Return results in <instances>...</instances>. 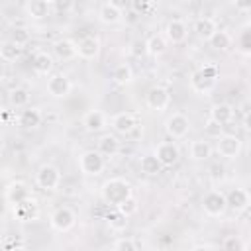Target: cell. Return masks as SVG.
<instances>
[{"instance_id": "obj_32", "label": "cell", "mask_w": 251, "mask_h": 251, "mask_svg": "<svg viewBox=\"0 0 251 251\" xmlns=\"http://www.w3.org/2000/svg\"><path fill=\"white\" fill-rule=\"evenodd\" d=\"M8 100H10V104L14 108H24L29 102V92L24 86H16V88H12L8 92Z\"/></svg>"}, {"instance_id": "obj_1", "label": "cell", "mask_w": 251, "mask_h": 251, "mask_svg": "<svg viewBox=\"0 0 251 251\" xmlns=\"http://www.w3.org/2000/svg\"><path fill=\"white\" fill-rule=\"evenodd\" d=\"M131 196V184L122 178V176H114V178H108L104 184H102V200L114 208H118L124 200H127Z\"/></svg>"}, {"instance_id": "obj_9", "label": "cell", "mask_w": 251, "mask_h": 251, "mask_svg": "<svg viewBox=\"0 0 251 251\" xmlns=\"http://www.w3.org/2000/svg\"><path fill=\"white\" fill-rule=\"evenodd\" d=\"M145 102L151 110H157V112H163L171 106V94L165 86H153L149 88L147 96H145Z\"/></svg>"}, {"instance_id": "obj_14", "label": "cell", "mask_w": 251, "mask_h": 251, "mask_svg": "<svg viewBox=\"0 0 251 251\" xmlns=\"http://www.w3.org/2000/svg\"><path fill=\"white\" fill-rule=\"evenodd\" d=\"M98 20L106 25H114L122 20V6L118 2H104L98 8Z\"/></svg>"}, {"instance_id": "obj_4", "label": "cell", "mask_w": 251, "mask_h": 251, "mask_svg": "<svg viewBox=\"0 0 251 251\" xmlns=\"http://www.w3.org/2000/svg\"><path fill=\"white\" fill-rule=\"evenodd\" d=\"M35 182L39 188L43 190H57L61 184V171L55 165H41L37 175H35Z\"/></svg>"}, {"instance_id": "obj_15", "label": "cell", "mask_w": 251, "mask_h": 251, "mask_svg": "<svg viewBox=\"0 0 251 251\" xmlns=\"http://www.w3.org/2000/svg\"><path fill=\"white\" fill-rule=\"evenodd\" d=\"M188 35V27L182 20H171L167 25H165V41H171V43H182Z\"/></svg>"}, {"instance_id": "obj_12", "label": "cell", "mask_w": 251, "mask_h": 251, "mask_svg": "<svg viewBox=\"0 0 251 251\" xmlns=\"http://www.w3.org/2000/svg\"><path fill=\"white\" fill-rule=\"evenodd\" d=\"M224 196H226V206H227L229 210H233L235 214L247 210V206H249V194H247L245 188H231V190H229L227 194H224Z\"/></svg>"}, {"instance_id": "obj_10", "label": "cell", "mask_w": 251, "mask_h": 251, "mask_svg": "<svg viewBox=\"0 0 251 251\" xmlns=\"http://www.w3.org/2000/svg\"><path fill=\"white\" fill-rule=\"evenodd\" d=\"M153 155L159 159V163H161L163 167H173V165L178 161L180 151H178V145H176L175 141H161V143L157 145V149H155Z\"/></svg>"}, {"instance_id": "obj_20", "label": "cell", "mask_w": 251, "mask_h": 251, "mask_svg": "<svg viewBox=\"0 0 251 251\" xmlns=\"http://www.w3.org/2000/svg\"><path fill=\"white\" fill-rule=\"evenodd\" d=\"M49 12H51V2L47 0H29L25 4V14L31 20H43L49 16Z\"/></svg>"}, {"instance_id": "obj_44", "label": "cell", "mask_w": 251, "mask_h": 251, "mask_svg": "<svg viewBox=\"0 0 251 251\" xmlns=\"http://www.w3.org/2000/svg\"><path fill=\"white\" fill-rule=\"evenodd\" d=\"M51 8H57L59 12H61V10H69V8H73V2H71V0H65V2L55 0V2H51Z\"/></svg>"}, {"instance_id": "obj_42", "label": "cell", "mask_w": 251, "mask_h": 251, "mask_svg": "<svg viewBox=\"0 0 251 251\" xmlns=\"http://www.w3.org/2000/svg\"><path fill=\"white\" fill-rule=\"evenodd\" d=\"M131 55L133 57H141V55H145V41H133L131 43Z\"/></svg>"}, {"instance_id": "obj_22", "label": "cell", "mask_w": 251, "mask_h": 251, "mask_svg": "<svg viewBox=\"0 0 251 251\" xmlns=\"http://www.w3.org/2000/svg\"><path fill=\"white\" fill-rule=\"evenodd\" d=\"M29 196H31V194H29V188H27L24 182H12V184H8V188H6V200H8L12 206L24 202V200L29 198Z\"/></svg>"}, {"instance_id": "obj_38", "label": "cell", "mask_w": 251, "mask_h": 251, "mask_svg": "<svg viewBox=\"0 0 251 251\" xmlns=\"http://www.w3.org/2000/svg\"><path fill=\"white\" fill-rule=\"evenodd\" d=\"M204 127H206V133L208 135H212V137H220V135H224V126H220V124H216L214 120H210L208 118V122L204 124Z\"/></svg>"}, {"instance_id": "obj_49", "label": "cell", "mask_w": 251, "mask_h": 251, "mask_svg": "<svg viewBox=\"0 0 251 251\" xmlns=\"http://www.w3.org/2000/svg\"><path fill=\"white\" fill-rule=\"evenodd\" d=\"M0 29H2V22H0Z\"/></svg>"}, {"instance_id": "obj_17", "label": "cell", "mask_w": 251, "mask_h": 251, "mask_svg": "<svg viewBox=\"0 0 251 251\" xmlns=\"http://www.w3.org/2000/svg\"><path fill=\"white\" fill-rule=\"evenodd\" d=\"M106 124H108V120H106L104 112H100V110H90V112H86L84 118H82L84 129H86V131H92V133L102 131V129L106 127Z\"/></svg>"}, {"instance_id": "obj_19", "label": "cell", "mask_w": 251, "mask_h": 251, "mask_svg": "<svg viewBox=\"0 0 251 251\" xmlns=\"http://www.w3.org/2000/svg\"><path fill=\"white\" fill-rule=\"evenodd\" d=\"M210 120H214L220 126H227L233 120V108L229 104H226V102L214 104L212 110H210Z\"/></svg>"}, {"instance_id": "obj_45", "label": "cell", "mask_w": 251, "mask_h": 251, "mask_svg": "<svg viewBox=\"0 0 251 251\" xmlns=\"http://www.w3.org/2000/svg\"><path fill=\"white\" fill-rule=\"evenodd\" d=\"M153 4H149V2H133V8L137 10V12H143V10H147V8H151Z\"/></svg>"}, {"instance_id": "obj_35", "label": "cell", "mask_w": 251, "mask_h": 251, "mask_svg": "<svg viewBox=\"0 0 251 251\" xmlns=\"http://www.w3.org/2000/svg\"><path fill=\"white\" fill-rule=\"evenodd\" d=\"M224 251H245V243L239 235H229L224 239Z\"/></svg>"}, {"instance_id": "obj_36", "label": "cell", "mask_w": 251, "mask_h": 251, "mask_svg": "<svg viewBox=\"0 0 251 251\" xmlns=\"http://www.w3.org/2000/svg\"><path fill=\"white\" fill-rule=\"evenodd\" d=\"M27 41H29V29H25V27H14V31H12V43H16L18 47H22Z\"/></svg>"}, {"instance_id": "obj_40", "label": "cell", "mask_w": 251, "mask_h": 251, "mask_svg": "<svg viewBox=\"0 0 251 251\" xmlns=\"http://www.w3.org/2000/svg\"><path fill=\"white\" fill-rule=\"evenodd\" d=\"M198 73H200L204 78H208V80H216L218 75H220V69H218L216 65H204L202 69H198Z\"/></svg>"}, {"instance_id": "obj_29", "label": "cell", "mask_w": 251, "mask_h": 251, "mask_svg": "<svg viewBox=\"0 0 251 251\" xmlns=\"http://www.w3.org/2000/svg\"><path fill=\"white\" fill-rule=\"evenodd\" d=\"M165 51H167V41H165L163 35L155 33V35H151V37L145 41V53H147V55L159 57V55H163Z\"/></svg>"}, {"instance_id": "obj_30", "label": "cell", "mask_w": 251, "mask_h": 251, "mask_svg": "<svg viewBox=\"0 0 251 251\" xmlns=\"http://www.w3.org/2000/svg\"><path fill=\"white\" fill-rule=\"evenodd\" d=\"M106 224L112 231H124L127 227V216H124L118 208H112L108 214H106Z\"/></svg>"}, {"instance_id": "obj_48", "label": "cell", "mask_w": 251, "mask_h": 251, "mask_svg": "<svg viewBox=\"0 0 251 251\" xmlns=\"http://www.w3.org/2000/svg\"><path fill=\"white\" fill-rule=\"evenodd\" d=\"M2 116H4V110L0 108V124H2Z\"/></svg>"}, {"instance_id": "obj_37", "label": "cell", "mask_w": 251, "mask_h": 251, "mask_svg": "<svg viewBox=\"0 0 251 251\" xmlns=\"http://www.w3.org/2000/svg\"><path fill=\"white\" fill-rule=\"evenodd\" d=\"M137 208H139V204H137V200H135L133 196H129L127 200H124V202L118 206V210H120L124 216H127V218L133 216V214L137 212Z\"/></svg>"}, {"instance_id": "obj_16", "label": "cell", "mask_w": 251, "mask_h": 251, "mask_svg": "<svg viewBox=\"0 0 251 251\" xmlns=\"http://www.w3.org/2000/svg\"><path fill=\"white\" fill-rule=\"evenodd\" d=\"M100 53V41L94 37V35H86L82 37L78 43H76V55L90 61V59H96Z\"/></svg>"}, {"instance_id": "obj_31", "label": "cell", "mask_w": 251, "mask_h": 251, "mask_svg": "<svg viewBox=\"0 0 251 251\" xmlns=\"http://www.w3.org/2000/svg\"><path fill=\"white\" fill-rule=\"evenodd\" d=\"M112 80H114L116 84H120V86L129 84V82L133 80V71H131V67H129L127 63H120V65L112 71Z\"/></svg>"}, {"instance_id": "obj_3", "label": "cell", "mask_w": 251, "mask_h": 251, "mask_svg": "<svg viewBox=\"0 0 251 251\" xmlns=\"http://www.w3.org/2000/svg\"><path fill=\"white\" fill-rule=\"evenodd\" d=\"M190 129V120L182 112H173L165 122V131L171 139H182Z\"/></svg>"}, {"instance_id": "obj_18", "label": "cell", "mask_w": 251, "mask_h": 251, "mask_svg": "<svg viewBox=\"0 0 251 251\" xmlns=\"http://www.w3.org/2000/svg\"><path fill=\"white\" fill-rule=\"evenodd\" d=\"M194 31L200 39L208 41L216 31H218V25H216V20L214 18H208V16H202L194 22Z\"/></svg>"}, {"instance_id": "obj_23", "label": "cell", "mask_w": 251, "mask_h": 251, "mask_svg": "<svg viewBox=\"0 0 251 251\" xmlns=\"http://www.w3.org/2000/svg\"><path fill=\"white\" fill-rule=\"evenodd\" d=\"M53 57L47 53V51H37L31 59V67L37 75H49L53 71Z\"/></svg>"}, {"instance_id": "obj_5", "label": "cell", "mask_w": 251, "mask_h": 251, "mask_svg": "<svg viewBox=\"0 0 251 251\" xmlns=\"http://www.w3.org/2000/svg\"><path fill=\"white\" fill-rule=\"evenodd\" d=\"M241 147H243V141L237 135H233V133H224L216 141V151L220 153V157H226V159L239 157Z\"/></svg>"}, {"instance_id": "obj_27", "label": "cell", "mask_w": 251, "mask_h": 251, "mask_svg": "<svg viewBox=\"0 0 251 251\" xmlns=\"http://www.w3.org/2000/svg\"><path fill=\"white\" fill-rule=\"evenodd\" d=\"M188 151H190V157L194 161H206L212 155V145L206 139H194L190 143V149Z\"/></svg>"}, {"instance_id": "obj_6", "label": "cell", "mask_w": 251, "mask_h": 251, "mask_svg": "<svg viewBox=\"0 0 251 251\" xmlns=\"http://www.w3.org/2000/svg\"><path fill=\"white\" fill-rule=\"evenodd\" d=\"M202 208H204V214L210 216V218H220L224 216V212L227 210L226 206V196L220 192V190H210L204 200H202Z\"/></svg>"}, {"instance_id": "obj_25", "label": "cell", "mask_w": 251, "mask_h": 251, "mask_svg": "<svg viewBox=\"0 0 251 251\" xmlns=\"http://www.w3.org/2000/svg\"><path fill=\"white\" fill-rule=\"evenodd\" d=\"M208 43H210V47L216 49V51H227V49L231 47V43H233V37H231L229 31L218 29V31L208 39Z\"/></svg>"}, {"instance_id": "obj_8", "label": "cell", "mask_w": 251, "mask_h": 251, "mask_svg": "<svg viewBox=\"0 0 251 251\" xmlns=\"http://www.w3.org/2000/svg\"><path fill=\"white\" fill-rule=\"evenodd\" d=\"M49 222H51V227H53V229H57V231H69V229L75 226L76 216H75V212H73L69 206H61V208H57V210L51 214Z\"/></svg>"}, {"instance_id": "obj_7", "label": "cell", "mask_w": 251, "mask_h": 251, "mask_svg": "<svg viewBox=\"0 0 251 251\" xmlns=\"http://www.w3.org/2000/svg\"><path fill=\"white\" fill-rule=\"evenodd\" d=\"M71 88H73V84H71V80H69L67 75L53 73V75L47 76V92L53 98H65V96H69Z\"/></svg>"}, {"instance_id": "obj_13", "label": "cell", "mask_w": 251, "mask_h": 251, "mask_svg": "<svg viewBox=\"0 0 251 251\" xmlns=\"http://www.w3.org/2000/svg\"><path fill=\"white\" fill-rule=\"evenodd\" d=\"M112 127H114V131H118L122 135H127L137 127V118L131 112H118L112 118Z\"/></svg>"}, {"instance_id": "obj_24", "label": "cell", "mask_w": 251, "mask_h": 251, "mask_svg": "<svg viewBox=\"0 0 251 251\" xmlns=\"http://www.w3.org/2000/svg\"><path fill=\"white\" fill-rule=\"evenodd\" d=\"M41 118H43V116H41V110L31 106V108L22 110L18 122H20L22 127H25V129H33V127H37V126L41 124Z\"/></svg>"}, {"instance_id": "obj_28", "label": "cell", "mask_w": 251, "mask_h": 251, "mask_svg": "<svg viewBox=\"0 0 251 251\" xmlns=\"http://www.w3.org/2000/svg\"><path fill=\"white\" fill-rule=\"evenodd\" d=\"M214 86H216V80L204 78L198 71H194V73L190 75V88H192L194 92H198V94H208V92L214 90Z\"/></svg>"}, {"instance_id": "obj_34", "label": "cell", "mask_w": 251, "mask_h": 251, "mask_svg": "<svg viewBox=\"0 0 251 251\" xmlns=\"http://www.w3.org/2000/svg\"><path fill=\"white\" fill-rule=\"evenodd\" d=\"M20 55H22V47H18L16 43L6 41V43L0 45V59H2V61L12 63V61H16Z\"/></svg>"}, {"instance_id": "obj_2", "label": "cell", "mask_w": 251, "mask_h": 251, "mask_svg": "<svg viewBox=\"0 0 251 251\" xmlns=\"http://www.w3.org/2000/svg\"><path fill=\"white\" fill-rule=\"evenodd\" d=\"M78 169L88 176H96L104 171V157L96 149H88L78 157Z\"/></svg>"}, {"instance_id": "obj_41", "label": "cell", "mask_w": 251, "mask_h": 251, "mask_svg": "<svg viewBox=\"0 0 251 251\" xmlns=\"http://www.w3.org/2000/svg\"><path fill=\"white\" fill-rule=\"evenodd\" d=\"M224 165H220V163H214L212 167H210V176H212V180L214 182H218V180H222L224 178Z\"/></svg>"}, {"instance_id": "obj_39", "label": "cell", "mask_w": 251, "mask_h": 251, "mask_svg": "<svg viewBox=\"0 0 251 251\" xmlns=\"http://www.w3.org/2000/svg\"><path fill=\"white\" fill-rule=\"evenodd\" d=\"M114 251H137V249H135L133 239H129V237H122V239H118V241L114 243Z\"/></svg>"}, {"instance_id": "obj_11", "label": "cell", "mask_w": 251, "mask_h": 251, "mask_svg": "<svg viewBox=\"0 0 251 251\" xmlns=\"http://www.w3.org/2000/svg\"><path fill=\"white\" fill-rule=\"evenodd\" d=\"M37 214H39V206H37V200L33 196H29L24 202L14 206V218L18 222H31L37 218Z\"/></svg>"}, {"instance_id": "obj_47", "label": "cell", "mask_w": 251, "mask_h": 251, "mask_svg": "<svg viewBox=\"0 0 251 251\" xmlns=\"http://www.w3.org/2000/svg\"><path fill=\"white\" fill-rule=\"evenodd\" d=\"M6 251H27L25 247H22V245H14V247H8Z\"/></svg>"}, {"instance_id": "obj_33", "label": "cell", "mask_w": 251, "mask_h": 251, "mask_svg": "<svg viewBox=\"0 0 251 251\" xmlns=\"http://www.w3.org/2000/svg\"><path fill=\"white\" fill-rule=\"evenodd\" d=\"M139 167H141V173H145V175H157V173H161V169H163V165L159 163V159H157L153 153L143 155Z\"/></svg>"}, {"instance_id": "obj_26", "label": "cell", "mask_w": 251, "mask_h": 251, "mask_svg": "<svg viewBox=\"0 0 251 251\" xmlns=\"http://www.w3.org/2000/svg\"><path fill=\"white\" fill-rule=\"evenodd\" d=\"M102 157H114L120 151V141L116 139V135H102L98 141V149H96Z\"/></svg>"}, {"instance_id": "obj_46", "label": "cell", "mask_w": 251, "mask_h": 251, "mask_svg": "<svg viewBox=\"0 0 251 251\" xmlns=\"http://www.w3.org/2000/svg\"><path fill=\"white\" fill-rule=\"evenodd\" d=\"M190 251H212L210 247H206V245H196V247H192Z\"/></svg>"}, {"instance_id": "obj_43", "label": "cell", "mask_w": 251, "mask_h": 251, "mask_svg": "<svg viewBox=\"0 0 251 251\" xmlns=\"http://www.w3.org/2000/svg\"><path fill=\"white\" fill-rule=\"evenodd\" d=\"M239 45H241V53L243 55H249V31H243Z\"/></svg>"}, {"instance_id": "obj_21", "label": "cell", "mask_w": 251, "mask_h": 251, "mask_svg": "<svg viewBox=\"0 0 251 251\" xmlns=\"http://www.w3.org/2000/svg\"><path fill=\"white\" fill-rule=\"evenodd\" d=\"M53 53L61 61H71L76 57V43H73L71 39H59L53 43Z\"/></svg>"}]
</instances>
